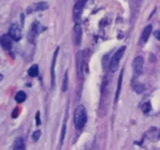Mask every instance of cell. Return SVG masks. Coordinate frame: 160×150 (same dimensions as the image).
I'll list each match as a JSON object with an SVG mask.
<instances>
[{"instance_id": "cell-1", "label": "cell", "mask_w": 160, "mask_h": 150, "mask_svg": "<svg viewBox=\"0 0 160 150\" xmlns=\"http://www.w3.org/2000/svg\"><path fill=\"white\" fill-rule=\"evenodd\" d=\"M87 121V114L86 109L83 105L77 106V108L74 111V125L78 130L82 129Z\"/></svg>"}, {"instance_id": "cell-2", "label": "cell", "mask_w": 160, "mask_h": 150, "mask_svg": "<svg viewBox=\"0 0 160 150\" xmlns=\"http://www.w3.org/2000/svg\"><path fill=\"white\" fill-rule=\"evenodd\" d=\"M125 49H126V46L120 47L119 49L114 53V55H113V56L111 57V59H110L109 69H110V71H111L112 73H114L116 70L118 69L119 62H120V60H121L123 54H124Z\"/></svg>"}, {"instance_id": "cell-3", "label": "cell", "mask_w": 160, "mask_h": 150, "mask_svg": "<svg viewBox=\"0 0 160 150\" xmlns=\"http://www.w3.org/2000/svg\"><path fill=\"white\" fill-rule=\"evenodd\" d=\"M143 67H144V59L142 56H136L134 58L133 62H132V68H133L134 75L139 76L142 74L143 72Z\"/></svg>"}, {"instance_id": "cell-4", "label": "cell", "mask_w": 160, "mask_h": 150, "mask_svg": "<svg viewBox=\"0 0 160 150\" xmlns=\"http://www.w3.org/2000/svg\"><path fill=\"white\" fill-rule=\"evenodd\" d=\"M86 1L87 0H75V4L74 7H73V18H74L75 21L78 20L81 16Z\"/></svg>"}, {"instance_id": "cell-5", "label": "cell", "mask_w": 160, "mask_h": 150, "mask_svg": "<svg viewBox=\"0 0 160 150\" xmlns=\"http://www.w3.org/2000/svg\"><path fill=\"white\" fill-rule=\"evenodd\" d=\"M8 35L12 38V40L19 41L21 39V29L18 24H12L8 30Z\"/></svg>"}, {"instance_id": "cell-6", "label": "cell", "mask_w": 160, "mask_h": 150, "mask_svg": "<svg viewBox=\"0 0 160 150\" xmlns=\"http://www.w3.org/2000/svg\"><path fill=\"white\" fill-rule=\"evenodd\" d=\"M82 40V28L79 24H75L73 28V41L74 44L79 46Z\"/></svg>"}, {"instance_id": "cell-7", "label": "cell", "mask_w": 160, "mask_h": 150, "mask_svg": "<svg viewBox=\"0 0 160 150\" xmlns=\"http://www.w3.org/2000/svg\"><path fill=\"white\" fill-rule=\"evenodd\" d=\"M46 9H48V4L46 2H38V3H35V4L31 5L30 7L27 8V13L30 14L32 13V12H35V11H44Z\"/></svg>"}, {"instance_id": "cell-8", "label": "cell", "mask_w": 160, "mask_h": 150, "mask_svg": "<svg viewBox=\"0 0 160 150\" xmlns=\"http://www.w3.org/2000/svg\"><path fill=\"white\" fill-rule=\"evenodd\" d=\"M0 44H1V46L4 48L5 50H8V51L11 50V47H12V38L8 34L2 35L1 37H0Z\"/></svg>"}, {"instance_id": "cell-9", "label": "cell", "mask_w": 160, "mask_h": 150, "mask_svg": "<svg viewBox=\"0 0 160 150\" xmlns=\"http://www.w3.org/2000/svg\"><path fill=\"white\" fill-rule=\"evenodd\" d=\"M58 52H59V48H57V49L55 50L54 55H53V59H52V63H51V88L52 89L55 87V63H56Z\"/></svg>"}, {"instance_id": "cell-10", "label": "cell", "mask_w": 160, "mask_h": 150, "mask_svg": "<svg viewBox=\"0 0 160 150\" xmlns=\"http://www.w3.org/2000/svg\"><path fill=\"white\" fill-rule=\"evenodd\" d=\"M39 27H40V24L39 22H34L32 24V27H31V30H30V32H29V34H28V39L30 41H34V39L36 36L38 35V33H39Z\"/></svg>"}, {"instance_id": "cell-11", "label": "cell", "mask_w": 160, "mask_h": 150, "mask_svg": "<svg viewBox=\"0 0 160 150\" xmlns=\"http://www.w3.org/2000/svg\"><path fill=\"white\" fill-rule=\"evenodd\" d=\"M151 32H152V25H151V24H149V25H147L145 28L143 29L142 34H141L140 41L142 42V43H146L147 40H148V38L150 37Z\"/></svg>"}, {"instance_id": "cell-12", "label": "cell", "mask_w": 160, "mask_h": 150, "mask_svg": "<svg viewBox=\"0 0 160 150\" xmlns=\"http://www.w3.org/2000/svg\"><path fill=\"white\" fill-rule=\"evenodd\" d=\"M123 72H124V69L121 70L118 78V83H117V88H116V92H115V99L114 102L116 103L119 99V95H120V91H121V86H122V79H123Z\"/></svg>"}, {"instance_id": "cell-13", "label": "cell", "mask_w": 160, "mask_h": 150, "mask_svg": "<svg viewBox=\"0 0 160 150\" xmlns=\"http://www.w3.org/2000/svg\"><path fill=\"white\" fill-rule=\"evenodd\" d=\"M12 148L15 150H20V149H25V143H24V140L22 137H18V138L15 139V141L13 142V146Z\"/></svg>"}, {"instance_id": "cell-14", "label": "cell", "mask_w": 160, "mask_h": 150, "mask_svg": "<svg viewBox=\"0 0 160 150\" xmlns=\"http://www.w3.org/2000/svg\"><path fill=\"white\" fill-rule=\"evenodd\" d=\"M38 71H39L38 65H37V64H34V65H32V66L29 68L28 74L31 76V77H36V76L38 75Z\"/></svg>"}, {"instance_id": "cell-15", "label": "cell", "mask_w": 160, "mask_h": 150, "mask_svg": "<svg viewBox=\"0 0 160 150\" xmlns=\"http://www.w3.org/2000/svg\"><path fill=\"white\" fill-rule=\"evenodd\" d=\"M26 99V94L23 92V91H19V92L16 93V95H15V100H16V102L18 103H21L23 102V101H25Z\"/></svg>"}, {"instance_id": "cell-16", "label": "cell", "mask_w": 160, "mask_h": 150, "mask_svg": "<svg viewBox=\"0 0 160 150\" xmlns=\"http://www.w3.org/2000/svg\"><path fill=\"white\" fill-rule=\"evenodd\" d=\"M67 88H68V73L65 72V74H64L63 85H62V91L63 92H65V91L67 90Z\"/></svg>"}, {"instance_id": "cell-17", "label": "cell", "mask_w": 160, "mask_h": 150, "mask_svg": "<svg viewBox=\"0 0 160 150\" xmlns=\"http://www.w3.org/2000/svg\"><path fill=\"white\" fill-rule=\"evenodd\" d=\"M150 110H151V104H150V102L148 101V102L144 103L142 105V112L143 113H148Z\"/></svg>"}, {"instance_id": "cell-18", "label": "cell", "mask_w": 160, "mask_h": 150, "mask_svg": "<svg viewBox=\"0 0 160 150\" xmlns=\"http://www.w3.org/2000/svg\"><path fill=\"white\" fill-rule=\"evenodd\" d=\"M144 89H145V87H144L142 84H139V83H138V84H136V85L134 86L135 92H137V93H139V94L142 93L143 91H144Z\"/></svg>"}, {"instance_id": "cell-19", "label": "cell", "mask_w": 160, "mask_h": 150, "mask_svg": "<svg viewBox=\"0 0 160 150\" xmlns=\"http://www.w3.org/2000/svg\"><path fill=\"white\" fill-rule=\"evenodd\" d=\"M65 132H66V124L64 123L63 127H62V134H61V136H60V145L63 144V140H64V136H65Z\"/></svg>"}, {"instance_id": "cell-20", "label": "cell", "mask_w": 160, "mask_h": 150, "mask_svg": "<svg viewBox=\"0 0 160 150\" xmlns=\"http://www.w3.org/2000/svg\"><path fill=\"white\" fill-rule=\"evenodd\" d=\"M40 136H41V131L40 130H36L35 132L32 134V138L34 141H37V140L40 138Z\"/></svg>"}, {"instance_id": "cell-21", "label": "cell", "mask_w": 160, "mask_h": 150, "mask_svg": "<svg viewBox=\"0 0 160 150\" xmlns=\"http://www.w3.org/2000/svg\"><path fill=\"white\" fill-rule=\"evenodd\" d=\"M35 121H36V125H40V123H41V119H40V112L37 111V113H36V116H35Z\"/></svg>"}, {"instance_id": "cell-22", "label": "cell", "mask_w": 160, "mask_h": 150, "mask_svg": "<svg viewBox=\"0 0 160 150\" xmlns=\"http://www.w3.org/2000/svg\"><path fill=\"white\" fill-rule=\"evenodd\" d=\"M153 35H154V37L157 39L158 41H160V31H159V30H156V31H154Z\"/></svg>"}, {"instance_id": "cell-23", "label": "cell", "mask_w": 160, "mask_h": 150, "mask_svg": "<svg viewBox=\"0 0 160 150\" xmlns=\"http://www.w3.org/2000/svg\"><path fill=\"white\" fill-rule=\"evenodd\" d=\"M17 116H18V109L16 108V109H15V110H14V111H13V112H12V117L16 118V117H17Z\"/></svg>"}, {"instance_id": "cell-24", "label": "cell", "mask_w": 160, "mask_h": 150, "mask_svg": "<svg viewBox=\"0 0 160 150\" xmlns=\"http://www.w3.org/2000/svg\"><path fill=\"white\" fill-rule=\"evenodd\" d=\"M158 138H160V131H159V133H158Z\"/></svg>"}, {"instance_id": "cell-25", "label": "cell", "mask_w": 160, "mask_h": 150, "mask_svg": "<svg viewBox=\"0 0 160 150\" xmlns=\"http://www.w3.org/2000/svg\"><path fill=\"white\" fill-rule=\"evenodd\" d=\"M1 79H2V75L0 74V80H1Z\"/></svg>"}]
</instances>
